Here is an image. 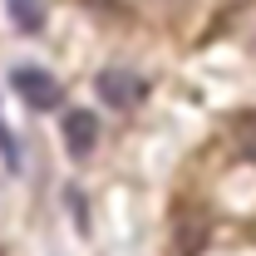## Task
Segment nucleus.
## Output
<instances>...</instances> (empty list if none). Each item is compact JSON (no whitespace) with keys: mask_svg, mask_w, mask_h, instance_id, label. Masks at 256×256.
I'll list each match as a JSON object with an SVG mask.
<instances>
[{"mask_svg":"<svg viewBox=\"0 0 256 256\" xmlns=\"http://www.w3.org/2000/svg\"><path fill=\"white\" fill-rule=\"evenodd\" d=\"M98 143V118L89 108H69L64 114V148H69V158H89Z\"/></svg>","mask_w":256,"mask_h":256,"instance_id":"nucleus-3","label":"nucleus"},{"mask_svg":"<svg viewBox=\"0 0 256 256\" xmlns=\"http://www.w3.org/2000/svg\"><path fill=\"white\" fill-rule=\"evenodd\" d=\"M246 5H252V0H222V15H217V25H212V30H222V25H232V20H236V15H242Z\"/></svg>","mask_w":256,"mask_h":256,"instance_id":"nucleus-7","label":"nucleus"},{"mask_svg":"<svg viewBox=\"0 0 256 256\" xmlns=\"http://www.w3.org/2000/svg\"><path fill=\"white\" fill-rule=\"evenodd\" d=\"M94 89H98V98H104L108 108H138L143 94H148V84H143L133 69H104L94 79Z\"/></svg>","mask_w":256,"mask_h":256,"instance_id":"nucleus-1","label":"nucleus"},{"mask_svg":"<svg viewBox=\"0 0 256 256\" xmlns=\"http://www.w3.org/2000/svg\"><path fill=\"white\" fill-rule=\"evenodd\" d=\"M10 84L20 89V98L30 104V108H60V79L54 74H44V69H34V64H20L15 74H10Z\"/></svg>","mask_w":256,"mask_h":256,"instance_id":"nucleus-2","label":"nucleus"},{"mask_svg":"<svg viewBox=\"0 0 256 256\" xmlns=\"http://www.w3.org/2000/svg\"><path fill=\"white\" fill-rule=\"evenodd\" d=\"M0 158L10 162V168H15V162H20V148H15V138H10V133H5V124H0Z\"/></svg>","mask_w":256,"mask_h":256,"instance_id":"nucleus-8","label":"nucleus"},{"mask_svg":"<svg viewBox=\"0 0 256 256\" xmlns=\"http://www.w3.org/2000/svg\"><path fill=\"white\" fill-rule=\"evenodd\" d=\"M202 246H207V217L182 222V232H178V252H182V256H197Z\"/></svg>","mask_w":256,"mask_h":256,"instance_id":"nucleus-5","label":"nucleus"},{"mask_svg":"<svg viewBox=\"0 0 256 256\" xmlns=\"http://www.w3.org/2000/svg\"><path fill=\"white\" fill-rule=\"evenodd\" d=\"M79 5H84V10H108L114 0H79Z\"/></svg>","mask_w":256,"mask_h":256,"instance_id":"nucleus-9","label":"nucleus"},{"mask_svg":"<svg viewBox=\"0 0 256 256\" xmlns=\"http://www.w3.org/2000/svg\"><path fill=\"white\" fill-rule=\"evenodd\" d=\"M10 10V25L20 34H40L44 30V0H5Z\"/></svg>","mask_w":256,"mask_h":256,"instance_id":"nucleus-4","label":"nucleus"},{"mask_svg":"<svg viewBox=\"0 0 256 256\" xmlns=\"http://www.w3.org/2000/svg\"><path fill=\"white\" fill-rule=\"evenodd\" d=\"M232 143H236V153L246 162H256V118H242V124L232 128Z\"/></svg>","mask_w":256,"mask_h":256,"instance_id":"nucleus-6","label":"nucleus"}]
</instances>
